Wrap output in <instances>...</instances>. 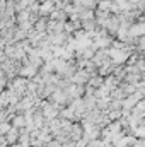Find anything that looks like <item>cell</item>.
Wrapping results in <instances>:
<instances>
[{
  "label": "cell",
  "mask_w": 145,
  "mask_h": 147,
  "mask_svg": "<svg viewBox=\"0 0 145 147\" xmlns=\"http://www.w3.org/2000/svg\"><path fill=\"white\" fill-rule=\"evenodd\" d=\"M135 134H137V137H145V127H138L135 130Z\"/></svg>",
  "instance_id": "1"
},
{
  "label": "cell",
  "mask_w": 145,
  "mask_h": 147,
  "mask_svg": "<svg viewBox=\"0 0 145 147\" xmlns=\"http://www.w3.org/2000/svg\"><path fill=\"white\" fill-rule=\"evenodd\" d=\"M133 147H145V140H142V142H137Z\"/></svg>",
  "instance_id": "2"
}]
</instances>
